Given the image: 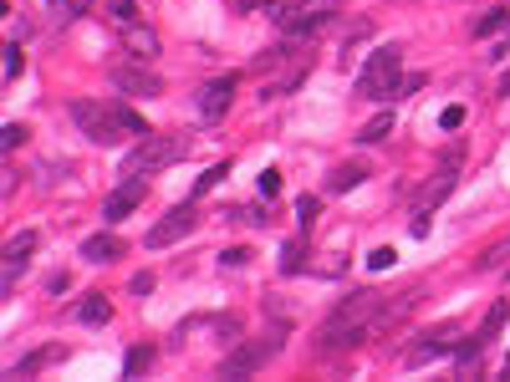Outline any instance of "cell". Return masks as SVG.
<instances>
[{"label": "cell", "instance_id": "cell-1", "mask_svg": "<svg viewBox=\"0 0 510 382\" xmlns=\"http://www.w3.org/2000/svg\"><path fill=\"white\" fill-rule=\"evenodd\" d=\"M378 306H383L378 291H357V296H347V301L322 322V331H317V352H322V357H337V352H347V347H357L367 331H373Z\"/></svg>", "mask_w": 510, "mask_h": 382}, {"label": "cell", "instance_id": "cell-2", "mask_svg": "<svg viewBox=\"0 0 510 382\" xmlns=\"http://www.w3.org/2000/svg\"><path fill=\"white\" fill-rule=\"evenodd\" d=\"M404 92V51L398 46H378L373 57H367V66L357 72V97L367 102H388Z\"/></svg>", "mask_w": 510, "mask_h": 382}, {"label": "cell", "instance_id": "cell-3", "mask_svg": "<svg viewBox=\"0 0 510 382\" xmlns=\"http://www.w3.org/2000/svg\"><path fill=\"white\" fill-rule=\"evenodd\" d=\"M184 153H189V138H174V133H148V138H138V148L122 159V174H128V179H148V174L174 168Z\"/></svg>", "mask_w": 510, "mask_h": 382}, {"label": "cell", "instance_id": "cell-4", "mask_svg": "<svg viewBox=\"0 0 510 382\" xmlns=\"http://www.w3.org/2000/svg\"><path fill=\"white\" fill-rule=\"evenodd\" d=\"M286 347V326H276V331H261V337H245L230 357L220 363V378H250L255 367H265L276 352Z\"/></svg>", "mask_w": 510, "mask_h": 382}, {"label": "cell", "instance_id": "cell-5", "mask_svg": "<svg viewBox=\"0 0 510 382\" xmlns=\"http://www.w3.org/2000/svg\"><path fill=\"white\" fill-rule=\"evenodd\" d=\"M72 122L92 143H113L122 138V122H118V102H92V97H77L72 102Z\"/></svg>", "mask_w": 510, "mask_h": 382}, {"label": "cell", "instance_id": "cell-6", "mask_svg": "<svg viewBox=\"0 0 510 382\" xmlns=\"http://www.w3.org/2000/svg\"><path fill=\"white\" fill-rule=\"evenodd\" d=\"M194 220H200V209H194V199L189 204H174L169 214H163L153 230H148V250H169V245H179L189 230H194Z\"/></svg>", "mask_w": 510, "mask_h": 382}, {"label": "cell", "instance_id": "cell-7", "mask_svg": "<svg viewBox=\"0 0 510 382\" xmlns=\"http://www.w3.org/2000/svg\"><path fill=\"white\" fill-rule=\"evenodd\" d=\"M459 159H465V153H459V148H449L444 153V163H439V174H434V179L424 183V189H419V199H413V209H434V204H444L449 199V189H454V183H459Z\"/></svg>", "mask_w": 510, "mask_h": 382}, {"label": "cell", "instance_id": "cell-8", "mask_svg": "<svg viewBox=\"0 0 510 382\" xmlns=\"http://www.w3.org/2000/svg\"><path fill=\"white\" fill-rule=\"evenodd\" d=\"M326 20H332V11H326V5H286L281 31H286V41H306V36H317Z\"/></svg>", "mask_w": 510, "mask_h": 382}, {"label": "cell", "instance_id": "cell-9", "mask_svg": "<svg viewBox=\"0 0 510 382\" xmlns=\"http://www.w3.org/2000/svg\"><path fill=\"white\" fill-rule=\"evenodd\" d=\"M143 204V179H122L113 194H107V204H102V220L107 224H118V220H128L133 209Z\"/></svg>", "mask_w": 510, "mask_h": 382}, {"label": "cell", "instance_id": "cell-10", "mask_svg": "<svg viewBox=\"0 0 510 382\" xmlns=\"http://www.w3.org/2000/svg\"><path fill=\"white\" fill-rule=\"evenodd\" d=\"M113 87L128 92V97H159L163 82L153 72H143V66H113Z\"/></svg>", "mask_w": 510, "mask_h": 382}, {"label": "cell", "instance_id": "cell-11", "mask_svg": "<svg viewBox=\"0 0 510 382\" xmlns=\"http://www.w3.org/2000/svg\"><path fill=\"white\" fill-rule=\"evenodd\" d=\"M454 326H434V331H424V342H413L404 352V363L408 367H419V363H428V357H439V352H454Z\"/></svg>", "mask_w": 510, "mask_h": 382}, {"label": "cell", "instance_id": "cell-12", "mask_svg": "<svg viewBox=\"0 0 510 382\" xmlns=\"http://www.w3.org/2000/svg\"><path fill=\"white\" fill-rule=\"evenodd\" d=\"M230 102H235V77H215V82H209V87L200 92L204 122H220L224 113H230Z\"/></svg>", "mask_w": 510, "mask_h": 382}, {"label": "cell", "instance_id": "cell-13", "mask_svg": "<svg viewBox=\"0 0 510 382\" xmlns=\"http://www.w3.org/2000/svg\"><path fill=\"white\" fill-rule=\"evenodd\" d=\"M41 245V235L36 230H20V235H11V245H5V291L16 285V276H20V265H26V255Z\"/></svg>", "mask_w": 510, "mask_h": 382}, {"label": "cell", "instance_id": "cell-14", "mask_svg": "<svg viewBox=\"0 0 510 382\" xmlns=\"http://www.w3.org/2000/svg\"><path fill=\"white\" fill-rule=\"evenodd\" d=\"M122 51H128L133 61H153V57H159V36H153L148 26H138V20H133V26L122 31Z\"/></svg>", "mask_w": 510, "mask_h": 382}, {"label": "cell", "instance_id": "cell-15", "mask_svg": "<svg viewBox=\"0 0 510 382\" xmlns=\"http://www.w3.org/2000/svg\"><path fill=\"white\" fill-rule=\"evenodd\" d=\"M118 255H122L118 235H92V240H82V261H92V265H107V261H118Z\"/></svg>", "mask_w": 510, "mask_h": 382}, {"label": "cell", "instance_id": "cell-16", "mask_svg": "<svg viewBox=\"0 0 510 382\" xmlns=\"http://www.w3.org/2000/svg\"><path fill=\"white\" fill-rule=\"evenodd\" d=\"M506 26H510V11L506 5H490L485 16L469 20V36H495V31H506Z\"/></svg>", "mask_w": 510, "mask_h": 382}, {"label": "cell", "instance_id": "cell-17", "mask_svg": "<svg viewBox=\"0 0 510 382\" xmlns=\"http://www.w3.org/2000/svg\"><path fill=\"white\" fill-rule=\"evenodd\" d=\"M107 316H113V306H107V296H102V291H92V296L77 306V322L82 326H102Z\"/></svg>", "mask_w": 510, "mask_h": 382}, {"label": "cell", "instance_id": "cell-18", "mask_svg": "<svg viewBox=\"0 0 510 382\" xmlns=\"http://www.w3.org/2000/svg\"><path fill=\"white\" fill-rule=\"evenodd\" d=\"M367 179V163H337V168H332V179H326V189H337V194H342V189H352V183H363Z\"/></svg>", "mask_w": 510, "mask_h": 382}, {"label": "cell", "instance_id": "cell-19", "mask_svg": "<svg viewBox=\"0 0 510 382\" xmlns=\"http://www.w3.org/2000/svg\"><path fill=\"white\" fill-rule=\"evenodd\" d=\"M388 133H393V113H378L373 122H363V128H357V138H363V143H383Z\"/></svg>", "mask_w": 510, "mask_h": 382}, {"label": "cell", "instance_id": "cell-20", "mask_svg": "<svg viewBox=\"0 0 510 382\" xmlns=\"http://www.w3.org/2000/svg\"><path fill=\"white\" fill-rule=\"evenodd\" d=\"M148 367H153V347H148V342L133 347V352L122 357V372H128V378H138V372H148Z\"/></svg>", "mask_w": 510, "mask_h": 382}, {"label": "cell", "instance_id": "cell-21", "mask_svg": "<svg viewBox=\"0 0 510 382\" xmlns=\"http://www.w3.org/2000/svg\"><path fill=\"white\" fill-rule=\"evenodd\" d=\"M57 357H61L57 347H51V352H36V357H26V363H16V367H11V378H31V372H41V367H46V363H57Z\"/></svg>", "mask_w": 510, "mask_h": 382}, {"label": "cell", "instance_id": "cell-22", "mask_svg": "<svg viewBox=\"0 0 510 382\" xmlns=\"http://www.w3.org/2000/svg\"><path fill=\"white\" fill-rule=\"evenodd\" d=\"M20 66H26V57H20V46L11 41V46H5V82H16V77H20Z\"/></svg>", "mask_w": 510, "mask_h": 382}, {"label": "cell", "instance_id": "cell-23", "mask_svg": "<svg viewBox=\"0 0 510 382\" xmlns=\"http://www.w3.org/2000/svg\"><path fill=\"white\" fill-rule=\"evenodd\" d=\"M224 174H230V163H215L209 174H200V183H194V194H204V189H215V183H220Z\"/></svg>", "mask_w": 510, "mask_h": 382}, {"label": "cell", "instance_id": "cell-24", "mask_svg": "<svg viewBox=\"0 0 510 382\" xmlns=\"http://www.w3.org/2000/svg\"><path fill=\"white\" fill-rule=\"evenodd\" d=\"M317 214H322V209H317V199H311V194H302V199H296V220H302V230L317 220Z\"/></svg>", "mask_w": 510, "mask_h": 382}, {"label": "cell", "instance_id": "cell-25", "mask_svg": "<svg viewBox=\"0 0 510 382\" xmlns=\"http://www.w3.org/2000/svg\"><path fill=\"white\" fill-rule=\"evenodd\" d=\"M393 255H398V250H393V245H378V250H373V255H367V265H373V270H388V265H393Z\"/></svg>", "mask_w": 510, "mask_h": 382}, {"label": "cell", "instance_id": "cell-26", "mask_svg": "<svg viewBox=\"0 0 510 382\" xmlns=\"http://www.w3.org/2000/svg\"><path fill=\"white\" fill-rule=\"evenodd\" d=\"M302 255H306V250H302V240H291V245H286V270H302Z\"/></svg>", "mask_w": 510, "mask_h": 382}, {"label": "cell", "instance_id": "cell-27", "mask_svg": "<svg viewBox=\"0 0 510 382\" xmlns=\"http://www.w3.org/2000/svg\"><path fill=\"white\" fill-rule=\"evenodd\" d=\"M261 194H281V174H276V168H265L261 174Z\"/></svg>", "mask_w": 510, "mask_h": 382}, {"label": "cell", "instance_id": "cell-28", "mask_svg": "<svg viewBox=\"0 0 510 382\" xmlns=\"http://www.w3.org/2000/svg\"><path fill=\"white\" fill-rule=\"evenodd\" d=\"M128 291H133V296H148V291H153V276H148V270H138V276H133V285H128Z\"/></svg>", "mask_w": 510, "mask_h": 382}, {"label": "cell", "instance_id": "cell-29", "mask_svg": "<svg viewBox=\"0 0 510 382\" xmlns=\"http://www.w3.org/2000/svg\"><path fill=\"white\" fill-rule=\"evenodd\" d=\"M113 16H118L122 26H133V0H113Z\"/></svg>", "mask_w": 510, "mask_h": 382}, {"label": "cell", "instance_id": "cell-30", "mask_svg": "<svg viewBox=\"0 0 510 382\" xmlns=\"http://www.w3.org/2000/svg\"><path fill=\"white\" fill-rule=\"evenodd\" d=\"M20 143H26V128H20V122H11V128H5V148H20Z\"/></svg>", "mask_w": 510, "mask_h": 382}, {"label": "cell", "instance_id": "cell-31", "mask_svg": "<svg viewBox=\"0 0 510 382\" xmlns=\"http://www.w3.org/2000/svg\"><path fill=\"white\" fill-rule=\"evenodd\" d=\"M61 5H67V16H87V11H92L98 0H61Z\"/></svg>", "mask_w": 510, "mask_h": 382}, {"label": "cell", "instance_id": "cell-32", "mask_svg": "<svg viewBox=\"0 0 510 382\" xmlns=\"http://www.w3.org/2000/svg\"><path fill=\"white\" fill-rule=\"evenodd\" d=\"M245 261H250V250H240V245H235V250H224V255H220V265H245Z\"/></svg>", "mask_w": 510, "mask_h": 382}, {"label": "cell", "instance_id": "cell-33", "mask_svg": "<svg viewBox=\"0 0 510 382\" xmlns=\"http://www.w3.org/2000/svg\"><path fill=\"white\" fill-rule=\"evenodd\" d=\"M439 122H444V128H459V122H465V107H444V118Z\"/></svg>", "mask_w": 510, "mask_h": 382}, {"label": "cell", "instance_id": "cell-34", "mask_svg": "<svg viewBox=\"0 0 510 382\" xmlns=\"http://www.w3.org/2000/svg\"><path fill=\"white\" fill-rule=\"evenodd\" d=\"M500 97H510V72H506V77H500Z\"/></svg>", "mask_w": 510, "mask_h": 382}, {"label": "cell", "instance_id": "cell-35", "mask_svg": "<svg viewBox=\"0 0 510 382\" xmlns=\"http://www.w3.org/2000/svg\"><path fill=\"white\" fill-rule=\"evenodd\" d=\"M506 378H510V357H506Z\"/></svg>", "mask_w": 510, "mask_h": 382}]
</instances>
